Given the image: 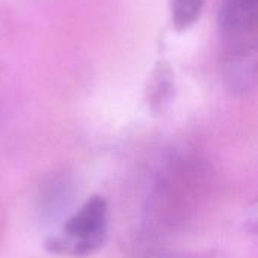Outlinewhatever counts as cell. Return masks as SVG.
Listing matches in <instances>:
<instances>
[{
  "mask_svg": "<svg viewBox=\"0 0 258 258\" xmlns=\"http://www.w3.org/2000/svg\"><path fill=\"white\" fill-rule=\"evenodd\" d=\"M107 231V203L101 197H92L68 218L60 231L47 242V248L59 255L88 257L104 245Z\"/></svg>",
  "mask_w": 258,
  "mask_h": 258,
  "instance_id": "1",
  "label": "cell"
},
{
  "mask_svg": "<svg viewBox=\"0 0 258 258\" xmlns=\"http://www.w3.org/2000/svg\"><path fill=\"white\" fill-rule=\"evenodd\" d=\"M257 18L258 0H222L219 26L230 48L255 45Z\"/></svg>",
  "mask_w": 258,
  "mask_h": 258,
  "instance_id": "2",
  "label": "cell"
},
{
  "mask_svg": "<svg viewBox=\"0 0 258 258\" xmlns=\"http://www.w3.org/2000/svg\"><path fill=\"white\" fill-rule=\"evenodd\" d=\"M227 89L236 95L249 94L257 82V50L252 47L230 48L222 65Z\"/></svg>",
  "mask_w": 258,
  "mask_h": 258,
  "instance_id": "3",
  "label": "cell"
},
{
  "mask_svg": "<svg viewBox=\"0 0 258 258\" xmlns=\"http://www.w3.org/2000/svg\"><path fill=\"white\" fill-rule=\"evenodd\" d=\"M206 0H169L171 21L178 32L190 29L201 17Z\"/></svg>",
  "mask_w": 258,
  "mask_h": 258,
  "instance_id": "4",
  "label": "cell"
},
{
  "mask_svg": "<svg viewBox=\"0 0 258 258\" xmlns=\"http://www.w3.org/2000/svg\"><path fill=\"white\" fill-rule=\"evenodd\" d=\"M172 73L168 63H157L151 80H150V89H148V98L153 107H162L166 100L172 94Z\"/></svg>",
  "mask_w": 258,
  "mask_h": 258,
  "instance_id": "5",
  "label": "cell"
}]
</instances>
